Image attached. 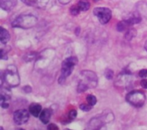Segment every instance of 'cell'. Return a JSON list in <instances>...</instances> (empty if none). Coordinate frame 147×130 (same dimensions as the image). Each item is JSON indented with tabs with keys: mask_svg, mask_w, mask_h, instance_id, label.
<instances>
[{
	"mask_svg": "<svg viewBox=\"0 0 147 130\" xmlns=\"http://www.w3.org/2000/svg\"><path fill=\"white\" fill-rule=\"evenodd\" d=\"M78 115V112L76 109H71L68 113V120L69 121H71L76 118Z\"/></svg>",
	"mask_w": 147,
	"mask_h": 130,
	"instance_id": "obj_20",
	"label": "cell"
},
{
	"mask_svg": "<svg viewBox=\"0 0 147 130\" xmlns=\"http://www.w3.org/2000/svg\"><path fill=\"white\" fill-rule=\"evenodd\" d=\"M93 108V106L90 105V104H82L80 105V109L84 111H89L91 109Z\"/></svg>",
	"mask_w": 147,
	"mask_h": 130,
	"instance_id": "obj_22",
	"label": "cell"
},
{
	"mask_svg": "<svg viewBox=\"0 0 147 130\" xmlns=\"http://www.w3.org/2000/svg\"><path fill=\"white\" fill-rule=\"evenodd\" d=\"M1 86H2L3 82H5L9 87H16L20 84V78L17 68L11 64L7 67L4 74L1 75Z\"/></svg>",
	"mask_w": 147,
	"mask_h": 130,
	"instance_id": "obj_2",
	"label": "cell"
},
{
	"mask_svg": "<svg viewBox=\"0 0 147 130\" xmlns=\"http://www.w3.org/2000/svg\"><path fill=\"white\" fill-rule=\"evenodd\" d=\"M141 86L144 89H147V79H143L141 81Z\"/></svg>",
	"mask_w": 147,
	"mask_h": 130,
	"instance_id": "obj_28",
	"label": "cell"
},
{
	"mask_svg": "<svg viewBox=\"0 0 147 130\" xmlns=\"http://www.w3.org/2000/svg\"><path fill=\"white\" fill-rule=\"evenodd\" d=\"M58 127L55 124H50L47 126V129L48 130H58Z\"/></svg>",
	"mask_w": 147,
	"mask_h": 130,
	"instance_id": "obj_26",
	"label": "cell"
},
{
	"mask_svg": "<svg viewBox=\"0 0 147 130\" xmlns=\"http://www.w3.org/2000/svg\"><path fill=\"white\" fill-rule=\"evenodd\" d=\"M1 87V107L3 109H7L9 105L8 101L11 99V91L8 89H4L2 86Z\"/></svg>",
	"mask_w": 147,
	"mask_h": 130,
	"instance_id": "obj_10",
	"label": "cell"
},
{
	"mask_svg": "<svg viewBox=\"0 0 147 130\" xmlns=\"http://www.w3.org/2000/svg\"><path fill=\"white\" fill-rule=\"evenodd\" d=\"M24 4L37 9H44L48 6L51 0H21Z\"/></svg>",
	"mask_w": 147,
	"mask_h": 130,
	"instance_id": "obj_9",
	"label": "cell"
},
{
	"mask_svg": "<svg viewBox=\"0 0 147 130\" xmlns=\"http://www.w3.org/2000/svg\"><path fill=\"white\" fill-rule=\"evenodd\" d=\"M17 4V0H0V7L5 11L13 9Z\"/></svg>",
	"mask_w": 147,
	"mask_h": 130,
	"instance_id": "obj_13",
	"label": "cell"
},
{
	"mask_svg": "<svg viewBox=\"0 0 147 130\" xmlns=\"http://www.w3.org/2000/svg\"><path fill=\"white\" fill-rule=\"evenodd\" d=\"M144 47H145V49H146V51H147V41H146V44H145V46H144Z\"/></svg>",
	"mask_w": 147,
	"mask_h": 130,
	"instance_id": "obj_30",
	"label": "cell"
},
{
	"mask_svg": "<svg viewBox=\"0 0 147 130\" xmlns=\"http://www.w3.org/2000/svg\"><path fill=\"white\" fill-rule=\"evenodd\" d=\"M136 31L135 29H129L126 31V34H125V38L127 40H131L136 37Z\"/></svg>",
	"mask_w": 147,
	"mask_h": 130,
	"instance_id": "obj_18",
	"label": "cell"
},
{
	"mask_svg": "<svg viewBox=\"0 0 147 130\" xmlns=\"http://www.w3.org/2000/svg\"><path fill=\"white\" fill-rule=\"evenodd\" d=\"M142 21V17L139 15H135L132 17L127 19L123 20L118 23L117 24V30L119 31H123L127 29L129 27H131L132 25L136 24H139Z\"/></svg>",
	"mask_w": 147,
	"mask_h": 130,
	"instance_id": "obj_7",
	"label": "cell"
},
{
	"mask_svg": "<svg viewBox=\"0 0 147 130\" xmlns=\"http://www.w3.org/2000/svg\"><path fill=\"white\" fill-rule=\"evenodd\" d=\"M0 57H1V59L7 60V52L4 51V50L3 49H1V53H0Z\"/></svg>",
	"mask_w": 147,
	"mask_h": 130,
	"instance_id": "obj_25",
	"label": "cell"
},
{
	"mask_svg": "<svg viewBox=\"0 0 147 130\" xmlns=\"http://www.w3.org/2000/svg\"><path fill=\"white\" fill-rule=\"evenodd\" d=\"M29 111L33 117H39L42 111V106L37 103H32L29 107Z\"/></svg>",
	"mask_w": 147,
	"mask_h": 130,
	"instance_id": "obj_15",
	"label": "cell"
},
{
	"mask_svg": "<svg viewBox=\"0 0 147 130\" xmlns=\"http://www.w3.org/2000/svg\"><path fill=\"white\" fill-rule=\"evenodd\" d=\"M86 100L88 101V104L91 106L96 105V104L97 103V99L94 95H92V94L88 95L87 97H86Z\"/></svg>",
	"mask_w": 147,
	"mask_h": 130,
	"instance_id": "obj_19",
	"label": "cell"
},
{
	"mask_svg": "<svg viewBox=\"0 0 147 130\" xmlns=\"http://www.w3.org/2000/svg\"><path fill=\"white\" fill-rule=\"evenodd\" d=\"M98 1H100V0H93V1H95V2H97Z\"/></svg>",
	"mask_w": 147,
	"mask_h": 130,
	"instance_id": "obj_31",
	"label": "cell"
},
{
	"mask_svg": "<svg viewBox=\"0 0 147 130\" xmlns=\"http://www.w3.org/2000/svg\"><path fill=\"white\" fill-rule=\"evenodd\" d=\"M131 81V75L129 74L128 72H123L121 73L120 75L118 77L117 81L116 83H119V86H126L127 87L128 84H129Z\"/></svg>",
	"mask_w": 147,
	"mask_h": 130,
	"instance_id": "obj_12",
	"label": "cell"
},
{
	"mask_svg": "<svg viewBox=\"0 0 147 130\" xmlns=\"http://www.w3.org/2000/svg\"><path fill=\"white\" fill-rule=\"evenodd\" d=\"M139 77H142V78H146L147 77V69H144L140 70L139 73Z\"/></svg>",
	"mask_w": 147,
	"mask_h": 130,
	"instance_id": "obj_24",
	"label": "cell"
},
{
	"mask_svg": "<svg viewBox=\"0 0 147 130\" xmlns=\"http://www.w3.org/2000/svg\"><path fill=\"white\" fill-rule=\"evenodd\" d=\"M70 13H71V14H73V15L74 16H76L80 13V9L78 8V6H72V7H70Z\"/></svg>",
	"mask_w": 147,
	"mask_h": 130,
	"instance_id": "obj_21",
	"label": "cell"
},
{
	"mask_svg": "<svg viewBox=\"0 0 147 130\" xmlns=\"http://www.w3.org/2000/svg\"><path fill=\"white\" fill-rule=\"evenodd\" d=\"M105 76H106L107 79H112L114 76V73H113V70L111 69H107L105 72Z\"/></svg>",
	"mask_w": 147,
	"mask_h": 130,
	"instance_id": "obj_23",
	"label": "cell"
},
{
	"mask_svg": "<svg viewBox=\"0 0 147 130\" xmlns=\"http://www.w3.org/2000/svg\"><path fill=\"white\" fill-rule=\"evenodd\" d=\"M126 100L131 105L135 107H142L146 101V95L140 90H134L126 96Z\"/></svg>",
	"mask_w": 147,
	"mask_h": 130,
	"instance_id": "obj_5",
	"label": "cell"
},
{
	"mask_svg": "<svg viewBox=\"0 0 147 130\" xmlns=\"http://www.w3.org/2000/svg\"><path fill=\"white\" fill-rule=\"evenodd\" d=\"M93 14L102 24H107L112 17L111 10L107 7H96L93 9Z\"/></svg>",
	"mask_w": 147,
	"mask_h": 130,
	"instance_id": "obj_6",
	"label": "cell"
},
{
	"mask_svg": "<svg viewBox=\"0 0 147 130\" xmlns=\"http://www.w3.org/2000/svg\"><path fill=\"white\" fill-rule=\"evenodd\" d=\"M77 6L80 9V11H86L90 9V4L88 0H80Z\"/></svg>",
	"mask_w": 147,
	"mask_h": 130,
	"instance_id": "obj_17",
	"label": "cell"
},
{
	"mask_svg": "<svg viewBox=\"0 0 147 130\" xmlns=\"http://www.w3.org/2000/svg\"><path fill=\"white\" fill-rule=\"evenodd\" d=\"M104 119L102 117H94L91 119L88 123V129H99L104 125Z\"/></svg>",
	"mask_w": 147,
	"mask_h": 130,
	"instance_id": "obj_11",
	"label": "cell"
},
{
	"mask_svg": "<svg viewBox=\"0 0 147 130\" xmlns=\"http://www.w3.org/2000/svg\"><path fill=\"white\" fill-rule=\"evenodd\" d=\"M78 64V59L76 57H70L66 58L62 63L61 74L59 78V83L62 84L66 79L72 74L75 67Z\"/></svg>",
	"mask_w": 147,
	"mask_h": 130,
	"instance_id": "obj_4",
	"label": "cell"
},
{
	"mask_svg": "<svg viewBox=\"0 0 147 130\" xmlns=\"http://www.w3.org/2000/svg\"><path fill=\"white\" fill-rule=\"evenodd\" d=\"M37 18L32 14H21L11 22L14 28H21L27 29L34 27L37 24Z\"/></svg>",
	"mask_w": 147,
	"mask_h": 130,
	"instance_id": "obj_3",
	"label": "cell"
},
{
	"mask_svg": "<svg viewBox=\"0 0 147 130\" xmlns=\"http://www.w3.org/2000/svg\"><path fill=\"white\" fill-rule=\"evenodd\" d=\"M10 39V34L6 29L1 27L0 29V41L1 44H6Z\"/></svg>",
	"mask_w": 147,
	"mask_h": 130,
	"instance_id": "obj_16",
	"label": "cell"
},
{
	"mask_svg": "<svg viewBox=\"0 0 147 130\" xmlns=\"http://www.w3.org/2000/svg\"><path fill=\"white\" fill-rule=\"evenodd\" d=\"M98 85V77L96 73L90 70H83L79 77L77 91L83 93L88 89H94Z\"/></svg>",
	"mask_w": 147,
	"mask_h": 130,
	"instance_id": "obj_1",
	"label": "cell"
},
{
	"mask_svg": "<svg viewBox=\"0 0 147 130\" xmlns=\"http://www.w3.org/2000/svg\"><path fill=\"white\" fill-rule=\"evenodd\" d=\"M30 118L29 111L26 109H18L14 111L13 114V119L14 122L18 125L25 124Z\"/></svg>",
	"mask_w": 147,
	"mask_h": 130,
	"instance_id": "obj_8",
	"label": "cell"
},
{
	"mask_svg": "<svg viewBox=\"0 0 147 130\" xmlns=\"http://www.w3.org/2000/svg\"><path fill=\"white\" fill-rule=\"evenodd\" d=\"M53 114V111L50 109H45L41 111L40 114V120L44 124H47L50 121L51 116Z\"/></svg>",
	"mask_w": 147,
	"mask_h": 130,
	"instance_id": "obj_14",
	"label": "cell"
},
{
	"mask_svg": "<svg viewBox=\"0 0 147 130\" xmlns=\"http://www.w3.org/2000/svg\"><path fill=\"white\" fill-rule=\"evenodd\" d=\"M23 91H24L25 93H27V94H29V93H30L32 91V88L30 86H25V87H23Z\"/></svg>",
	"mask_w": 147,
	"mask_h": 130,
	"instance_id": "obj_27",
	"label": "cell"
},
{
	"mask_svg": "<svg viewBox=\"0 0 147 130\" xmlns=\"http://www.w3.org/2000/svg\"><path fill=\"white\" fill-rule=\"evenodd\" d=\"M70 1H71V0H59V1H60V2L63 4H68Z\"/></svg>",
	"mask_w": 147,
	"mask_h": 130,
	"instance_id": "obj_29",
	"label": "cell"
}]
</instances>
